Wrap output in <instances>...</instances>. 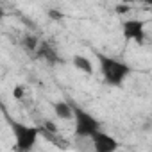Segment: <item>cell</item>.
<instances>
[{"label":"cell","mask_w":152,"mask_h":152,"mask_svg":"<svg viewBox=\"0 0 152 152\" xmlns=\"http://www.w3.org/2000/svg\"><path fill=\"white\" fill-rule=\"evenodd\" d=\"M97 61H99V70L102 73V79L107 86H113V88H120L127 77L131 75L132 68L129 63L118 59V57H113V56H106V54H100L97 52Z\"/></svg>","instance_id":"obj_1"},{"label":"cell","mask_w":152,"mask_h":152,"mask_svg":"<svg viewBox=\"0 0 152 152\" xmlns=\"http://www.w3.org/2000/svg\"><path fill=\"white\" fill-rule=\"evenodd\" d=\"M4 116H6V122H7L13 136H15V150L16 152H32L41 136V127L18 122L13 116H9L6 111H4Z\"/></svg>","instance_id":"obj_2"},{"label":"cell","mask_w":152,"mask_h":152,"mask_svg":"<svg viewBox=\"0 0 152 152\" xmlns=\"http://www.w3.org/2000/svg\"><path fill=\"white\" fill-rule=\"evenodd\" d=\"M73 134L75 138L90 140L95 132L102 131V124L99 118H95L91 113H88L84 107L73 104Z\"/></svg>","instance_id":"obj_3"},{"label":"cell","mask_w":152,"mask_h":152,"mask_svg":"<svg viewBox=\"0 0 152 152\" xmlns=\"http://www.w3.org/2000/svg\"><path fill=\"white\" fill-rule=\"evenodd\" d=\"M122 32L127 41H134L138 45H143L147 39V23L140 18H129L122 23Z\"/></svg>","instance_id":"obj_4"},{"label":"cell","mask_w":152,"mask_h":152,"mask_svg":"<svg viewBox=\"0 0 152 152\" xmlns=\"http://www.w3.org/2000/svg\"><path fill=\"white\" fill-rule=\"evenodd\" d=\"M91 147H93V152H116L120 143L115 136H111L109 132H104V131H99L95 132L91 138Z\"/></svg>","instance_id":"obj_5"},{"label":"cell","mask_w":152,"mask_h":152,"mask_svg":"<svg viewBox=\"0 0 152 152\" xmlns=\"http://www.w3.org/2000/svg\"><path fill=\"white\" fill-rule=\"evenodd\" d=\"M34 54H36L38 59H43V61H47L48 64H57V63H61V57H59L56 47L50 45L48 41H39L38 50H36Z\"/></svg>","instance_id":"obj_6"},{"label":"cell","mask_w":152,"mask_h":152,"mask_svg":"<svg viewBox=\"0 0 152 152\" xmlns=\"http://www.w3.org/2000/svg\"><path fill=\"white\" fill-rule=\"evenodd\" d=\"M52 109H54L56 118H59V120H72L73 118V102H70V100L52 102Z\"/></svg>","instance_id":"obj_7"},{"label":"cell","mask_w":152,"mask_h":152,"mask_svg":"<svg viewBox=\"0 0 152 152\" xmlns=\"http://www.w3.org/2000/svg\"><path fill=\"white\" fill-rule=\"evenodd\" d=\"M72 63H73V66L77 68L79 72H83V73H86V75H91V73H93V63H91V59L86 57V56H73V57H72Z\"/></svg>","instance_id":"obj_8"},{"label":"cell","mask_w":152,"mask_h":152,"mask_svg":"<svg viewBox=\"0 0 152 152\" xmlns=\"http://www.w3.org/2000/svg\"><path fill=\"white\" fill-rule=\"evenodd\" d=\"M39 41H41V39H39L36 34H32V32H27V34H23V38H22V45H23V48H27L31 54H34V52L38 50Z\"/></svg>","instance_id":"obj_9"},{"label":"cell","mask_w":152,"mask_h":152,"mask_svg":"<svg viewBox=\"0 0 152 152\" xmlns=\"http://www.w3.org/2000/svg\"><path fill=\"white\" fill-rule=\"evenodd\" d=\"M13 97L16 100H23V97H25V86L23 84H16L13 88Z\"/></svg>","instance_id":"obj_10"},{"label":"cell","mask_w":152,"mask_h":152,"mask_svg":"<svg viewBox=\"0 0 152 152\" xmlns=\"http://www.w3.org/2000/svg\"><path fill=\"white\" fill-rule=\"evenodd\" d=\"M63 16H64V15H63L61 11H57V9H48V18H50V20H57V22H59V20H63Z\"/></svg>","instance_id":"obj_11"},{"label":"cell","mask_w":152,"mask_h":152,"mask_svg":"<svg viewBox=\"0 0 152 152\" xmlns=\"http://www.w3.org/2000/svg\"><path fill=\"white\" fill-rule=\"evenodd\" d=\"M115 11H116V15H125V13H129V6H125V4H118V6L115 7Z\"/></svg>","instance_id":"obj_12"},{"label":"cell","mask_w":152,"mask_h":152,"mask_svg":"<svg viewBox=\"0 0 152 152\" xmlns=\"http://www.w3.org/2000/svg\"><path fill=\"white\" fill-rule=\"evenodd\" d=\"M45 127H47V131H48V132H57V125H56L54 122H50V120H47V122H45Z\"/></svg>","instance_id":"obj_13"},{"label":"cell","mask_w":152,"mask_h":152,"mask_svg":"<svg viewBox=\"0 0 152 152\" xmlns=\"http://www.w3.org/2000/svg\"><path fill=\"white\" fill-rule=\"evenodd\" d=\"M4 16H6V11H4V7H2V6H0V20H2Z\"/></svg>","instance_id":"obj_14"}]
</instances>
